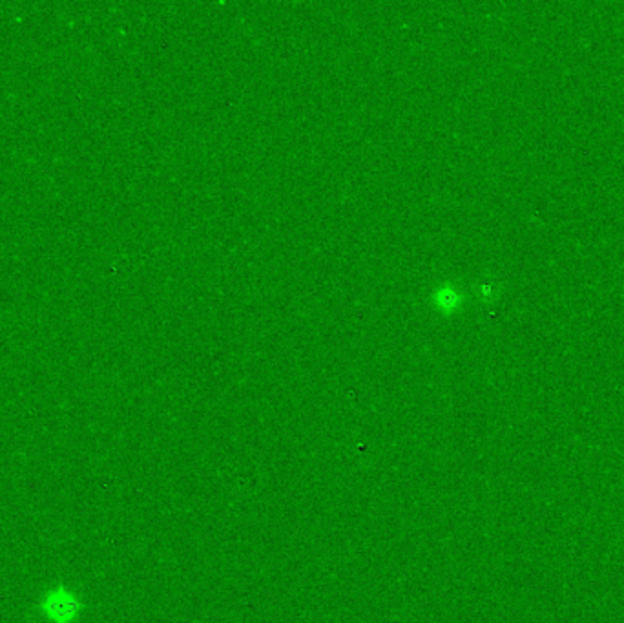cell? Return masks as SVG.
<instances>
[{"label": "cell", "mask_w": 624, "mask_h": 623, "mask_svg": "<svg viewBox=\"0 0 624 623\" xmlns=\"http://www.w3.org/2000/svg\"><path fill=\"white\" fill-rule=\"evenodd\" d=\"M84 613L81 594L68 585L48 588L37 602V614L44 623H77Z\"/></svg>", "instance_id": "6da1fadb"}]
</instances>
